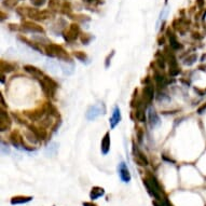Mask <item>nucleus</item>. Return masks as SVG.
Listing matches in <instances>:
<instances>
[{"mask_svg":"<svg viewBox=\"0 0 206 206\" xmlns=\"http://www.w3.org/2000/svg\"><path fill=\"white\" fill-rule=\"evenodd\" d=\"M44 53L48 55L49 57H56L59 61H66V63H74L71 57L69 56V54L65 51V49L61 45L55 43H48L47 45H44L43 48Z\"/></svg>","mask_w":206,"mask_h":206,"instance_id":"1","label":"nucleus"},{"mask_svg":"<svg viewBox=\"0 0 206 206\" xmlns=\"http://www.w3.org/2000/svg\"><path fill=\"white\" fill-rule=\"evenodd\" d=\"M39 84L41 86L44 95L47 96V97L50 98L55 97V93H56V90L58 88V84H57V82L55 80H53V79L48 76H44L43 78L39 79Z\"/></svg>","mask_w":206,"mask_h":206,"instance_id":"2","label":"nucleus"},{"mask_svg":"<svg viewBox=\"0 0 206 206\" xmlns=\"http://www.w3.org/2000/svg\"><path fill=\"white\" fill-rule=\"evenodd\" d=\"M23 115H25V117H26L29 121H32V122H37V121L42 120V119L48 115L47 103H43L42 105H40L39 107H37L36 109L25 111Z\"/></svg>","mask_w":206,"mask_h":206,"instance_id":"3","label":"nucleus"},{"mask_svg":"<svg viewBox=\"0 0 206 206\" xmlns=\"http://www.w3.org/2000/svg\"><path fill=\"white\" fill-rule=\"evenodd\" d=\"M80 34H81V30H80V26H79L78 23H72V24H70L68 28L64 29L63 32H61L64 40L66 42H68V43L76 41V40L81 36Z\"/></svg>","mask_w":206,"mask_h":206,"instance_id":"4","label":"nucleus"},{"mask_svg":"<svg viewBox=\"0 0 206 206\" xmlns=\"http://www.w3.org/2000/svg\"><path fill=\"white\" fill-rule=\"evenodd\" d=\"M53 16L52 12L50 10H38L36 8H28L27 11V17H29L30 20L37 21V22H41V21L49 20Z\"/></svg>","mask_w":206,"mask_h":206,"instance_id":"5","label":"nucleus"},{"mask_svg":"<svg viewBox=\"0 0 206 206\" xmlns=\"http://www.w3.org/2000/svg\"><path fill=\"white\" fill-rule=\"evenodd\" d=\"M105 111H106V108L103 103L95 104V105L90 106L88 108L86 113H85V118L88 119V121L95 120V119H97L99 115H104Z\"/></svg>","mask_w":206,"mask_h":206,"instance_id":"6","label":"nucleus"},{"mask_svg":"<svg viewBox=\"0 0 206 206\" xmlns=\"http://www.w3.org/2000/svg\"><path fill=\"white\" fill-rule=\"evenodd\" d=\"M21 30L25 32H32V34H44V29L39 24L34 21H24L21 25Z\"/></svg>","mask_w":206,"mask_h":206,"instance_id":"7","label":"nucleus"},{"mask_svg":"<svg viewBox=\"0 0 206 206\" xmlns=\"http://www.w3.org/2000/svg\"><path fill=\"white\" fill-rule=\"evenodd\" d=\"M133 155H134V161L136 162V164L139 166H147L149 164L147 157L145 155V153L138 148V146L135 144V141H133Z\"/></svg>","mask_w":206,"mask_h":206,"instance_id":"8","label":"nucleus"},{"mask_svg":"<svg viewBox=\"0 0 206 206\" xmlns=\"http://www.w3.org/2000/svg\"><path fill=\"white\" fill-rule=\"evenodd\" d=\"M9 138H10L11 144H12L16 149H23L24 150L25 140H24V137L22 136V134L20 133V131L18 130L12 131L11 134H10V136H9Z\"/></svg>","mask_w":206,"mask_h":206,"instance_id":"9","label":"nucleus"},{"mask_svg":"<svg viewBox=\"0 0 206 206\" xmlns=\"http://www.w3.org/2000/svg\"><path fill=\"white\" fill-rule=\"evenodd\" d=\"M118 174L120 179L122 180L124 184H128L131 181V179H132V176H131V173L128 171V167L126 165V163L124 161L119 163L118 165Z\"/></svg>","mask_w":206,"mask_h":206,"instance_id":"10","label":"nucleus"},{"mask_svg":"<svg viewBox=\"0 0 206 206\" xmlns=\"http://www.w3.org/2000/svg\"><path fill=\"white\" fill-rule=\"evenodd\" d=\"M11 125H12V120L7 113V111L3 110V108H1V110H0V131L5 132V131L10 130Z\"/></svg>","mask_w":206,"mask_h":206,"instance_id":"11","label":"nucleus"},{"mask_svg":"<svg viewBox=\"0 0 206 206\" xmlns=\"http://www.w3.org/2000/svg\"><path fill=\"white\" fill-rule=\"evenodd\" d=\"M27 128L32 131L35 135L39 138L40 141H43V140H45L48 138V131H47V128H43V126H41V125H40V126H38V125H35V124H28Z\"/></svg>","mask_w":206,"mask_h":206,"instance_id":"12","label":"nucleus"},{"mask_svg":"<svg viewBox=\"0 0 206 206\" xmlns=\"http://www.w3.org/2000/svg\"><path fill=\"white\" fill-rule=\"evenodd\" d=\"M141 97L144 99V103L146 104V106L151 104V101L154 98V88H153V86L151 84H147V85L142 88Z\"/></svg>","mask_w":206,"mask_h":206,"instance_id":"13","label":"nucleus"},{"mask_svg":"<svg viewBox=\"0 0 206 206\" xmlns=\"http://www.w3.org/2000/svg\"><path fill=\"white\" fill-rule=\"evenodd\" d=\"M166 35H167V37H168V40H169V47L172 48L174 51H178V50L182 49V44L177 40L176 35L174 34V32H173L171 27L167 28Z\"/></svg>","mask_w":206,"mask_h":206,"instance_id":"14","label":"nucleus"},{"mask_svg":"<svg viewBox=\"0 0 206 206\" xmlns=\"http://www.w3.org/2000/svg\"><path fill=\"white\" fill-rule=\"evenodd\" d=\"M148 121L150 123V126L151 128H158L161 124V120H160L159 115L157 113V111L154 110L153 107H149L148 109Z\"/></svg>","mask_w":206,"mask_h":206,"instance_id":"15","label":"nucleus"},{"mask_svg":"<svg viewBox=\"0 0 206 206\" xmlns=\"http://www.w3.org/2000/svg\"><path fill=\"white\" fill-rule=\"evenodd\" d=\"M121 119H122V117H121L120 108H119V106H115V108H113L112 115H111V117H110V120H109V124H110L111 130H113V128L120 123Z\"/></svg>","mask_w":206,"mask_h":206,"instance_id":"16","label":"nucleus"},{"mask_svg":"<svg viewBox=\"0 0 206 206\" xmlns=\"http://www.w3.org/2000/svg\"><path fill=\"white\" fill-rule=\"evenodd\" d=\"M17 39L21 40L23 43L26 44V45H28L30 49L35 50V51L39 52V53H43V52H44V50H42V48L40 47V43H38V42L32 41V40H29L28 38L24 37V36H18V37H17Z\"/></svg>","mask_w":206,"mask_h":206,"instance_id":"17","label":"nucleus"},{"mask_svg":"<svg viewBox=\"0 0 206 206\" xmlns=\"http://www.w3.org/2000/svg\"><path fill=\"white\" fill-rule=\"evenodd\" d=\"M24 70L26 71V72H28V74H30L32 77H35L36 79H38V80H39V79H41V78H43V77L45 76L41 69L32 66V65H25Z\"/></svg>","mask_w":206,"mask_h":206,"instance_id":"18","label":"nucleus"},{"mask_svg":"<svg viewBox=\"0 0 206 206\" xmlns=\"http://www.w3.org/2000/svg\"><path fill=\"white\" fill-rule=\"evenodd\" d=\"M101 153L104 155L108 154L109 150H110V133L107 132L105 134V136L101 139Z\"/></svg>","mask_w":206,"mask_h":206,"instance_id":"19","label":"nucleus"},{"mask_svg":"<svg viewBox=\"0 0 206 206\" xmlns=\"http://www.w3.org/2000/svg\"><path fill=\"white\" fill-rule=\"evenodd\" d=\"M153 79H154V81L157 82V84L159 85L160 88H164L166 86V84L168 83L165 78V76L162 74V72H160L158 70H154V74H153Z\"/></svg>","mask_w":206,"mask_h":206,"instance_id":"20","label":"nucleus"},{"mask_svg":"<svg viewBox=\"0 0 206 206\" xmlns=\"http://www.w3.org/2000/svg\"><path fill=\"white\" fill-rule=\"evenodd\" d=\"M0 68H1V74H10L16 69V66L12 63L5 61H0Z\"/></svg>","mask_w":206,"mask_h":206,"instance_id":"21","label":"nucleus"},{"mask_svg":"<svg viewBox=\"0 0 206 206\" xmlns=\"http://www.w3.org/2000/svg\"><path fill=\"white\" fill-rule=\"evenodd\" d=\"M135 119L139 122H146L147 117H146V105H142L138 108H136L135 111Z\"/></svg>","mask_w":206,"mask_h":206,"instance_id":"22","label":"nucleus"},{"mask_svg":"<svg viewBox=\"0 0 206 206\" xmlns=\"http://www.w3.org/2000/svg\"><path fill=\"white\" fill-rule=\"evenodd\" d=\"M57 150H58V144L55 141H52L47 146L44 152H45V154H47L48 157H54L57 153Z\"/></svg>","mask_w":206,"mask_h":206,"instance_id":"23","label":"nucleus"},{"mask_svg":"<svg viewBox=\"0 0 206 206\" xmlns=\"http://www.w3.org/2000/svg\"><path fill=\"white\" fill-rule=\"evenodd\" d=\"M32 200V196H24V195H18V196H13L11 199L10 203L12 205H18V204H25L28 203Z\"/></svg>","mask_w":206,"mask_h":206,"instance_id":"24","label":"nucleus"},{"mask_svg":"<svg viewBox=\"0 0 206 206\" xmlns=\"http://www.w3.org/2000/svg\"><path fill=\"white\" fill-rule=\"evenodd\" d=\"M103 195H105V190H104V188H101V187H93L91 192H90V198H91L93 201L94 200L99 199V198Z\"/></svg>","mask_w":206,"mask_h":206,"instance_id":"25","label":"nucleus"},{"mask_svg":"<svg viewBox=\"0 0 206 206\" xmlns=\"http://www.w3.org/2000/svg\"><path fill=\"white\" fill-rule=\"evenodd\" d=\"M61 68L64 72V75L67 76H70V75L74 74L75 71V65L74 63H66V61H63L61 64Z\"/></svg>","mask_w":206,"mask_h":206,"instance_id":"26","label":"nucleus"},{"mask_svg":"<svg viewBox=\"0 0 206 206\" xmlns=\"http://www.w3.org/2000/svg\"><path fill=\"white\" fill-rule=\"evenodd\" d=\"M24 136H25V138L27 139V141L30 142L32 145H37V144H39L40 142L39 138L35 135L34 133H32L30 130H27L26 132H24Z\"/></svg>","mask_w":206,"mask_h":206,"instance_id":"27","label":"nucleus"},{"mask_svg":"<svg viewBox=\"0 0 206 206\" xmlns=\"http://www.w3.org/2000/svg\"><path fill=\"white\" fill-rule=\"evenodd\" d=\"M59 12L61 14L67 15V16H70L72 14V7H71V3L69 1H64V2H61V10Z\"/></svg>","mask_w":206,"mask_h":206,"instance_id":"28","label":"nucleus"},{"mask_svg":"<svg viewBox=\"0 0 206 206\" xmlns=\"http://www.w3.org/2000/svg\"><path fill=\"white\" fill-rule=\"evenodd\" d=\"M155 57H157V61H155V63H157L158 67H159L160 69H164L165 66H166V58H165L164 54H163L161 51H158V53L155 54Z\"/></svg>","mask_w":206,"mask_h":206,"instance_id":"29","label":"nucleus"},{"mask_svg":"<svg viewBox=\"0 0 206 206\" xmlns=\"http://www.w3.org/2000/svg\"><path fill=\"white\" fill-rule=\"evenodd\" d=\"M47 107H48V115H50L53 118H59V112L58 109L56 108V106H54L50 101H47Z\"/></svg>","mask_w":206,"mask_h":206,"instance_id":"30","label":"nucleus"},{"mask_svg":"<svg viewBox=\"0 0 206 206\" xmlns=\"http://www.w3.org/2000/svg\"><path fill=\"white\" fill-rule=\"evenodd\" d=\"M52 120H53V117H51L50 115H47L41 120L40 125H41V126H43V128H51V126H53V121H52Z\"/></svg>","mask_w":206,"mask_h":206,"instance_id":"31","label":"nucleus"},{"mask_svg":"<svg viewBox=\"0 0 206 206\" xmlns=\"http://www.w3.org/2000/svg\"><path fill=\"white\" fill-rule=\"evenodd\" d=\"M49 9L52 11H58L61 10V3L59 0H49Z\"/></svg>","mask_w":206,"mask_h":206,"instance_id":"32","label":"nucleus"},{"mask_svg":"<svg viewBox=\"0 0 206 206\" xmlns=\"http://www.w3.org/2000/svg\"><path fill=\"white\" fill-rule=\"evenodd\" d=\"M12 117L15 119V121H16L17 123H20V124H22V125H25V126H28V123L26 122V120H25L24 117H23L22 115H20V113H17V112H12Z\"/></svg>","mask_w":206,"mask_h":206,"instance_id":"33","label":"nucleus"},{"mask_svg":"<svg viewBox=\"0 0 206 206\" xmlns=\"http://www.w3.org/2000/svg\"><path fill=\"white\" fill-rule=\"evenodd\" d=\"M167 14H168V8L165 7L164 9H162V11H161V13H160V17H159V21H158L157 27L161 26V23L164 22L165 18H166V16H167Z\"/></svg>","mask_w":206,"mask_h":206,"instance_id":"34","label":"nucleus"},{"mask_svg":"<svg viewBox=\"0 0 206 206\" xmlns=\"http://www.w3.org/2000/svg\"><path fill=\"white\" fill-rule=\"evenodd\" d=\"M74 56L76 57L77 59H79L80 61H83V63L88 61V55H86L83 51H75Z\"/></svg>","mask_w":206,"mask_h":206,"instance_id":"35","label":"nucleus"},{"mask_svg":"<svg viewBox=\"0 0 206 206\" xmlns=\"http://www.w3.org/2000/svg\"><path fill=\"white\" fill-rule=\"evenodd\" d=\"M45 65L49 67V70H51V72H53V74H56V72H57L58 65H57V63H55L54 61H50V59H48L47 64H45Z\"/></svg>","mask_w":206,"mask_h":206,"instance_id":"36","label":"nucleus"},{"mask_svg":"<svg viewBox=\"0 0 206 206\" xmlns=\"http://www.w3.org/2000/svg\"><path fill=\"white\" fill-rule=\"evenodd\" d=\"M80 39H81V43L84 44V45H88L90 42L92 41V39H93V36L90 34H82L81 36H80Z\"/></svg>","mask_w":206,"mask_h":206,"instance_id":"37","label":"nucleus"},{"mask_svg":"<svg viewBox=\"0 0 206 206\" xmlns=\"http://www.w3.org/2000/svg\"><path fill=\"white\" fill-rule=\"evenodd\" d=\"M144 137H145V131H144V128H136V138H137V141L139 142V144L142 142Z\"/></svg>","mask_w":206,"mask_h":206,"instance_id":"38","label":"nucleus"},{"mask_svg":"<svg viewBox=\"0 0 206 206\" xmlns=\"http://www.w3.org/2000/svg\"><path fill=\"white\" fill-rule=\"evenodd\" d=\"M196 59H198V55H196V54H191V55H189V56L187 57L186 59H184V64L187 65V66H191L192 64H194V63H195Z\"/></svg>","mask_w":206,"mask_h":206,"instance_id":"39","label":"nucleus"},{"mask_svg":"<svg viewBox=\"0 0 206 206\" xmlns=\"http://www.w3.org/2000/svg\"><path fill=\"white\" fill-rule=\"evenodd\" d=\"M20 1L21 0H5V1H3V5L7 7V8H11V9H12V8H14L17 3L20 2Z\"/></svg>","mask_w":206,"mask_h":206,"instance_id":"40","label":"nucleus"},{"mask_svg":"<svg viewBox=\"0 0 206 206\" xmlns=\"http://www.w3.org/2000/svg\"><path fill=\"white\" fill-rule=\"evenodd\" d=\"M27 11H28V8L27 7H18L16 8V13L20 16L22 17H25V16H27Z\"/></svg>","mask_w":206,"mask_h":206,"instance_id":"41","label":"nucleus"},{"mask_svg":"<svg viewBox=\"0 0 206 206\" xmlns=\"http://www.w3.org/2000/svg\"><path fill=\"white\" fill-rule=\"evenodd\" d=\"M113 55H115V51H111L110 54H108V56L106 57V61H105V67L106 68H109L110 63H111V58L113 57Z\"/></svg>","mask_w":206,"mask_h":206,"instance_id":"42","label":"nucleus"},{"mask_svg":"<svg viewBox=\"0 0 206 206\" xmlns=\"http://www.w3.org/2000/svg\"><path fill=\"white\" fill-rule=\"evenodd\" d=\"M181 72V70H180V68L179 67H177V68H172L169 69V76L171 77H176L178 76L179 74Z\"/></svg>","mask_w":206,"mask_h":206,"instance_id":"43","label":"nucleus"},{"mask_svg":"<svg viewBox=\"0 0 206 206\" xmlns=\"http://www.w3.org/2000/svg\"><path fill=\"white\" fill-rule=\"evenodd\" d=\"M10 148L8 147V145H5V144H1V153L3 155H7V154H10Z\"/></svg>","mask_w":206,"mask_h":206,"instance_id":"44","label":"nucleus"},{"mask_svg":"<svg viewBox=\"0 0 206 206\" xmlns=\"http://www.w3.org/2000/svg\"><path fill=\"white\" fill-rule=\"evenodd\" d=\"M8 28H9L11 32H18V30H21V26L17 24H9L8 25Z\"/></svg>","mask_w":206,"mask_h":206,"instance_id":"45","label":"nucleus"},{"mask_svg":"<svg viewBox=\"0 0 206 206\" xmlns=\"http://www.w3.org/2000/svg\"><path fill=\"white\" fill-rule=\"evenodd\" d=\"M82 1L86 5H99L103 2L101 0H82Z\"/></svg>","mask_w":206,"mask_h":206,"instance_id":"46","label":"nucleus"},{"mask_svg":"<svg viewBox=\"0 0 206 206\" xmlns=\"http://www.w3.org/2000/svg\"><path fill=\"white\" fill-rule=\"evenodd\" d=\"M165 36H160L159 38H158V44L159 45H163V44H165Z\"/></svg>","mask_w":206,"mask_h":206,"instance_id":"47","label":"nucleus"},{"mask_svg":"<svg viewBox=\"0 0 206 206\" xmlns=\"http://www.w3.org/2000/svg\"><path fill=\"white\" fill-rule=\"evenodd\" d=\"M205 110H206V104H205V105H203V106H202V107H200L199 109H198V113H200V115H202V113H203Z\"/></svg>","mask_w":206,"mask_h":206,"instance_id":"48","label":"nucleus"},{"mask_svg":"<svg viewBox=\"0 0 206 206\" xmlns=\"http://www.w3.org/2000/svg\"><path fill=\"white\" fill-rule=\"evenodd\" d=\"M196 5L199 8H203V5H204V0H196Z\"/></svg>","mask_w":206,"mask_h":206,"instance_id":"49","label":"nucleus"},{"mask_svg":"<svg viewBox=\"0 0 206 206\" xmlns=\"http://www.w3.org/2000/svg\"><path fill=\"white\" fill-rule=\"evenodd\" d=\"M162 158H163V160H165V161H167V162H172V163H175V161L173 159H171V158H167L166 155L165 154H163L162 155Z\"/></svg>","mask_w":206,"mask_h":206,"instance_id":"50","label":"nucleus"},{"mask_svg":"<svg viewBox=\"0 0 206 206\" xmlns=\"http://www.w3.org/2000/svg\"><path fill=\"white\" fill-rule=\"evenodd\" d=\"M141 82L145 84V85H147V84H150V77H146V78L144 79Z\"/></svg>","mask_w":206,"mask_h":206,"instance_id":"51","label":"nucleus"},{"mask_svg":"<svg viewBox=\"0 0 206 206\" xmlns=\"http://www.w3.org/2000/svg\"><path fill=\"white\" fill-rule=\"evenodd\" d=\"M152 204H153V206H163L164 204L161 203V202L157 201V200H154V201H152Z\"/></svg>","mask_w":206,"mask_h":206,"instance_id":"52","label":"nucleus"},{"mask_svg":"<svg viewBox=\"0 0 206 206\" xmlns=\"http://www.w3.org/2000/svg\"><path fill=\"white\" fill-rule=\"evenodd\" d=\"M82 206H97V205H95V204L92 203V202H83Z\"/></svg>","mask_w":206,"mask_h":206,"instance_id":"53","label":"nucleus"},{"mask_svg":"<svg viewBox=\"0 0 206 206\" xmlns=\"http://www.w3.org/2000/svg\"><path fill=\"white\" fill-rule=\"evenodd\" d=\"M1 103H2V104H1L2 106H7V104H5V98H3L2 95H1Z\"/></svg>","mask_w":206,"mask_h":206,"instance_id":"54","label":"nucleus"},{"mask_svg":"<svg viewBox=\"0 0 206 206\" xmlns=\"http://www.w3.org/2000/svg\"><path fill=\"white\" fill-rule=\"evenodd\" d=\"M167 1H168V0H165V2H166V3H167Z\"/></svg>","mask_w":206,"mask_h":206,"instance_id":"55","label":"nucleus"}]
</instances>
